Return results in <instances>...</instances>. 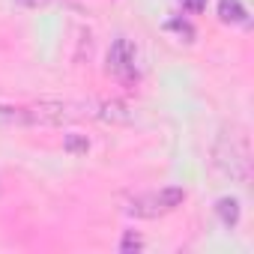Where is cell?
<instances>
[{"instance_id": "cell-1", "label": "cell", "mask_w": 254, "mask_h": 254, "mask_svg": "<svg viewBox=\"0 0 254 254\" xmlns=\"http://www.w3.org/2000/svg\"><path fill=\"white\" fill-rule=\"evenodd\" d=\"M0 117H9V120L27 123V126H60V123L78 117V111H72V105H63V102H39V105H27V108H0Z\"/></svg>"}, {"instance_id": "cell-2", "label": "cell", "mask_w": 254, "mask_h": 254, "mask_svg": "<svg viewBox=\"0 0 254 254\" xmlns=\"http://www.w3.org/2000/svg\"><path fill=\"white\" fill-rule=\"evenodd\" d=\"M183 200H186V189L168 186V189H159V191H147V194L132 197L129 212L138 215V218H159V215H168L177 206H183Z\"/></svg>"}, {"instance_id": "cell-3", "label": "cell", "mask_w": 254, "mask_h": 254, "mask_svg": "<svg viewBox=\"0 0 254 254\" xmlns=\"http://www.w3.org/2000/svg\"><path fill=\"white\" fill-rule=\"evenodd\" d=\"M215 165L221 174L233 180L248 177V144L242 135H221L215 144Z\"/></svg>"}, {"instance_id": "cell-4", "label": "cell", "mask_w": 254, "mask_h": 254, "mask_svg": "<svg viewBox=\"0 0 254 254\" xmlns=\"http://www.w3.org/2000/svg\"><path fill=\"white\" fill-rule=\"evenodd\" d=\"M138 51L129 39H117L108 51V72L117 75L120 81H132L138 75Z\"/></svg>"}, {"instance_id": "cell-5", "label": "cell", "mask_w": 254, "mask_h": 254, "mask_svg": "<svg viewBox=\"0 0 254 254\" xmlns=\"http://www.w3.org/2000/svg\"><path fill=\"white\" fill-rule=\"evenodd\" d=\"M218 18L224 24H242L245 21V6L239 0H218Z\"/></svg>"}, {"instance_id": "cell-6", "label": "cell", "mask_w": 254, "mask_h": 254, "mask_svg": "<svg viewBox=\"0 0 254 254\" xmlns=\"http://www.w3.org/2000/svg\"><path fill=\"white\" fill-rule=\"evenodd\" d=\"M99 120H108V123H129V120H132V111L126 108L123 102H105V105H99Z\"/></svg>"}, {"instance_id": "cell-7", "label": "cell", "mask_w": 254, "mask_h": 254, "mask_svg": "<svg viewBox=\"0 0 254 254\" xmlns=\"http://www.w3.org/2000/svg\"><path fill=\"white\" fill-rule=\"evenodd\" d=\"M215 209H218V215H221V221H224V224H227V227H230V224H236V221H239V203H236V200H233V197H221V200H218V206H215Z\"/></svg>"}, {"instance_id": "cell-8", "label": "cell", "mask_w": 254, "mask_h": 254, "mask_svg": "<svg viewBox=\"0 0 254 254\" xmlns=\"http://www.w3.org/2000/svg\"><path fill=\"white\" fill-rule=\"evenodd\" d=\"M63 150L66 153H72V156H84L87 150H90V141H87V135H66L63 138Z\"/></svg>"}, {"instance_id": "cell-9", "label": "cell", "mask_w": 254, "mask_h": 254, "mask_svg": "<svg viewBox=\"0 0 254 254\" xmlns=\"http://www.w3.org/2000/svg\"><path fill=\"white\" fill-rule=\"evenodd\" d=\"M141 248H144V239L135 230H126L123 233V239H120V251L123 254H132V251H141Z\"/></svg>"}, {"instance_id": "cell-10", "label": "cell", "mask_w": 254, "mask_h": 254, "mask_svg": "<svg viewBox=\"0 0 254 254\" xmlns=\"http://www.w3.org/2000/svg\"><path fill=\"white\" fill-rule=\"evenodd\" d=\"M183 3V9H189V12H203L206 9V0H180Z\"/></svg>"}, {"instance_id": "cell-11", "label": "cell", "mask_w": 254, "mask_h": 254, "mask_svg": "<svg viewBox=\"0 0 254 254\" xmlns=\"http://www.w3.org/2000/svg\"><path fill=\"white\" fill-rule=\"evenodd\" d=\"M0 189H3V186H0Z\"/></svg>"}]
</instances>
